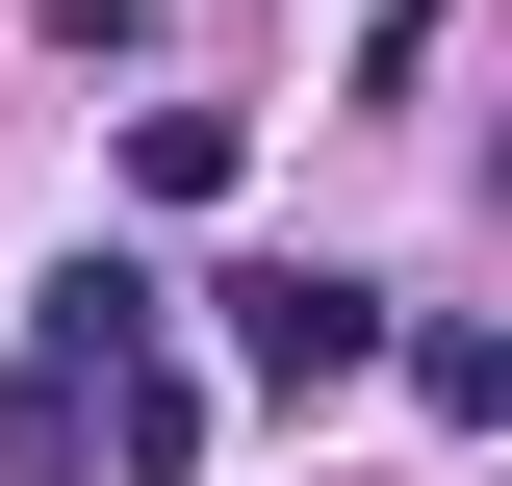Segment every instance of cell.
I'll use <instances>...</instances> for the list:
<instances>
[{
	"label": "cell",
	"mask_w": 512,
	"mask_h": 486,
	"mask_svg": "<svg viewBox=\"0 0 512 486\" xmlns=\"http://www.w3.org/2000/svg\"><path fill=\"white\" fill-rule=\"evenodd\" d=\"M205 307H231V384H256V410H333V384H384V282H359V256H231Z\"/></svg>",
	"instance_id": "6da1fadb"
},
{
	"label": "cell",
	"mask_w": 512,
	"mask_h": 486,
	"mask_svg": "<svg viewBox=\"0 0 512 486\" xmlns=\"http://www.w3.org/2000/svg\"><path fill=\"white\" fill-rule=\"evenodd\" d=\"M77 461H103V384L26 359V384H0V486H77Z\"/></svg>",
	"instance_id": "7a4b0ae2"
},
{
	"label": "cell",
	"mask_w": 512,
	"mask_h": 486,
	"mask_svg": "<svg viewBox=\"0 0 512 486\" xmlns=\"http://www.w3.org/2000/svg\"><path fill=\"white\" fill-rule=\"evenodd\" d=\"M103 461H128V486H180V461H205V384H180V359H128V384H103Z\"/></svg>",
	"instance_id": "277c9868"
},
{
	"label": "cell",
	"mask_w": 512,
	"mask_h": 486,
	"mask_svg": "<svg viewBox=\"0 0 512 486\" xmlns=\"http://www.w3.org/2000/svg\"><path fill=\"white\" fill-rule=\"evenodd\" d=\"M384 359H410V410H436V435L512 410V333H461V307H436V333H384Z\"/></svg>",
	"instance_id": "3957f363"
},
{
	"label": "cell",
	"mask_w": 512,
	"mask_h": 486,
	"mask_svg": "<svg viewBox=\"0 0 512 486\" xmlns=\"http://www.w3.org/2000/svg\"><path fill=\"white\" fill-rule=\"evenodd\" d=\"M231 154H256L231 103H154V128H128V180H154V205H231Z\"/></svg>",
	"instance_id": "5b68a950"
}]
</instances>
